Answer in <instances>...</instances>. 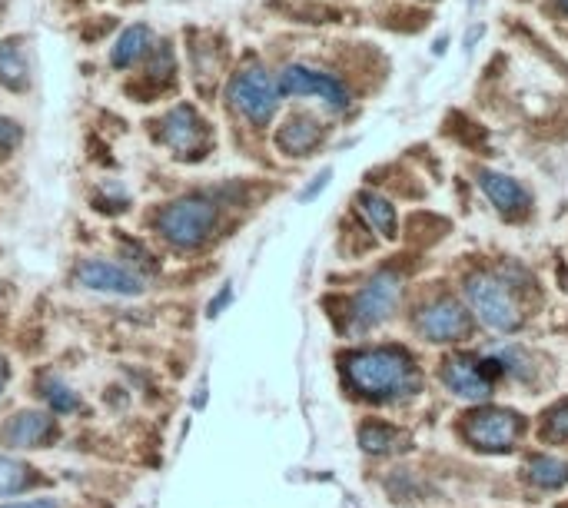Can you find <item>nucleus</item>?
Returning a JSON list of instances; mask_svg holds the SVG:
<instances>
[{
	"label": "nucleus",
	"mask_w": 568,
	"mask_h": 508,
	"mask_svg": "<svg viewBox=\"0 0 568 508\" xmlns=\"http://www.w3.org/2000/svg\"><path fill=\"white\" fill-rule=\"evenodd\" d=\"M346 379L359 396L366 399H389L396 392H406L412 382V359L399 346L359 349L346 356Z\"/></svg>",
	"instance_id": "1"
},
{
	"label": "nucleus",
	"mask_w": 568,
	"mask_h": 508,
	"mask_svg": "<svg viewBox=\"0 0 568 508\" xmlns=\"http://www.w3.org/2000/svg\"><path fill=\"white\" fill-rule=\"evenodd\" d=\"M216 230V203L206 196H183L157 216V233L173 250H196Z\"/></svg>",
	"instance_id": "2"
},
{
	"label": "nucleus",
	"mask_w": 568,
	"mask_h": 508,
	"mask_svg": "<svg viewBox=\"0 0 568 508\" xmlns=\"http://www.w3.org/2000/svg\"><path fill=\"white\" fill-rule=\"evenodd\" d=\"M226 97H230V107L236 113H243L256 127H266L273 120L276 107H280V84L273 80L270 70L246 67L240 74H233Z\"/></svg>",
	"instance_id": "3"
},
{
	"label": "nucleus",
	"mask_w": 568,
	"mask_h": 508,
	"mask_svg": "<svg viewBox=\"0 0 568 508\" xmlns=\"http://www.w3.org/2000/svg\"><path fill=\"white\" fill-rule=\"evenodd\" d=\"M466 296L482 323L495 329V333H512V329H519L522 313L519 306L512 303V293L502 279H495L492 273H472L466 279Z\"/></svg>",
	"instance_id": "4"
},
{
	"label": "nucleus",
	"mask_w": 568,
	"mask_h": 508,
	"mask_svg": "<svg viewBox=\"0 0 568 508\" xmlns=\"http://www.w3.org/2000/svg\"><path fill=\"white\" fill-rule=\"evenodd\" d=\"M160 143L170 147L180 160H200L213 143L210 123L187 103L173 107L167 117L160 120Z\"/></svg>",
	"instance_id": "5"
},
{
	"label": "nucleus",
	"mask_w": 568,
	"mask_h": 508,
	"mask_svg": "<svg viewBox=\"0 0 568 508\" xmlns=\"http://www.w3.org/2000/svg\"><path fill=\"white\" fill-rule=\"evenodd\" d=\"M399 296H402V276L392 273V269H382V273H376L356 293L353 306H349V323H353V329H359V333L379 326L382 319H389V313L396 309Z\"/></svg>",
	"instance_id": "6"
},
{
	"label": "nucleus",
	"mask_w": 568,
	"mask_h": 508,
	"mask_svg": "<svg viewBox=\"0 0 568 508\" xmlns=\"http://www.w3.org/2000/svg\"><path fill=\"white\" fill-rule=\"evenodd\" d=\"M280 93L286 97H319L329 110L343 113L349 110V90L343 80H336L326 70L306 67V64H289L280 74Z\"/></svg>",
	"instance_id": "7"
},
{
	"label": "nucleus",
	"mask_w": 568,
	"mask_h": 508,
	"mask_svg": "<svg viewBox=\"0 0 568 508\" xmlns=\"http://www.w3.org/2000/svg\"><path fill=\"white\" fill-rule=\"evenodd\" d=\"M519 435L522 422L509 409H482L466 422V439L482 452H509Z\"/></svg>",
	"instance_id": "8"
},
{
	"label": "nucleus",
	"mask_w": 568,
	"mask_h": 508,
	"mask_svg": "<svg viewBox=\"0 0 568 508\" xmlns=\"http://www.w3.org/2000/svg\"><path fill=\"white\" fill-rule=\"evenodd\" d=\"M77 283L94 289V293H110V296H140L147 289L137 269L120 266L113 259H87V263H80Z\"/></svg>",
	"instance_id": "9"
},
{
	"label": "nucleus",
	"mask_w": 568,
	"mask_h": 508,
	"mask_svg": "<svg viewBox=\"0 0 568 508\" xmlns=\"http://www.w3.org/2000/svg\"><path fill=\"white\" fill-rule=\"evenodd\" d=\"M416 329L429 342H456L469 333V316L456 299L442 296V299H432L429 306L419 309Z\"/></svg>",
	"instance_id": "10"
},
{
	"label": "nucleus",
	"mask_w": 568,
	"mask_h": 508,
	"mask_svg": "<svg viewBox=\"0 0 568 508\" xmlns=\"http://www.w3.org/2000/svg\"><path fill=\"white\" fill-rule=\"evenodd\" d=\"M57 439V422L50 412L40 409H24L17 416H10L7 425L0 429V442L7 449H47Z\"/></svg>",
	"instance_id": "11"
},
{
	"label": "nucleus",
	"mask_w": 568,
	"mask_h": 508,
	"mask_svg": "<svg viewBox=\"0 0 568 508\" xmlns=\"http://www.w3.org/2000/svg\"><path fill=\"white\" fill-rule=\"evenodd\" d=\"M442 382L449 386V392H456V396L469 399V402L489 399V392H492V382H489V376H485V369L475 359H466V356H456L442 366Z\"/></svg>",
	"instance_id": "12"
},
{
	"label": "nucleus",
	"mask_w": 568,
	"mask_h": 508,
	"mask_svg": "<svg viewBox=\"0 0 568 508\" xmlns=\"http://www.w3.org/2000/svg\"><path fill=\"white\" fill-rule=\"evenodd\" d=\"M323 123L316 117H309V113H296V117H289L280 133H276V147H280L286 157H309L319 143H323Z\"/></svg>",
	"instance_id": "13"
},
{
	"label": "nucleus",
	"mask_w": 568,
	"mask_h": 508,
	"mask_svg": "<svg viewBox=\"0 0 568 508\" xmlns=\"http://www.w3.org/2000/svg\"><path fill=\"white\" fill-rule=\"evenodd\" d=\"M479 186L482 193L489 196L492 206L505 216H519L529 210V193H525V186L519 180H512V176L505 173H495V170H482L479 173Z\"/></svg>",
	"instance_id": "14"
},
{
	"label": "nucleus",
	"mask_w": 568,
	"mask_h": 508,
	"mask_svg": "<svg viewBox=\"0 0 568 508\" xmlns=\"http://www.w3.org/2000/svg\"><path fill=\"white\" fill-rule=\"evenodd\" d=\"M30 84V70H27V57L24 47H20L17 37L0 40V87L24 93Z\"/></svg>",
	"instance_id": "15"
},
{
	"label": "nucleus",
	"mask_w": 568,
	"mask_h": 508,
	"mask_svg": "<svg viewBox=\"0 0 568 508\" xmlns=\"http://www.w3.org/2000/svg\"><path fill=\"white\" fill-rule=\"evenodd\" d=\"M150 50V30L137 24V27H130V30H123L120 40H117V47L110 50V64L113 67H133L137 60L147 54Z\"/></svg>",
	"instance_id": "16"
},
{
	"label": "nucleus",
	"mask_w": 568,
	"mask_h": 508,
	"mask_svg": "<svg viewBox=\"0 0 568 508\" xmlns=\"http://www.w3.org/2000/svg\"><path fill=\"white\" fill-rule=\"evenodd\" d=\"M40 396H44L50 416H70L80 409V392H74L60 376H44L40 379Z\"/></svg>",
	"instance_id": "17"
},
{
	"label": "nucleus",
	"mask_w": 568,
	"mask_h": 508,
	"mask_svg": "<svg viewBox=\"0 0 568 508\" xmlns=\"http://www.w3.org/2000/svg\"><path fill=\"white\" fill-rule=\"evenodd\" d=\"M356 206L363 210V216L369 223H373V230L379 236H386V240H392L396 236V210L382 200L379 193H359L356 196Z\"/></svg>",
	"instance_id": "18"
},
{
	"label": "nucleus",
	"mask_w": 568,
	"mask_h": 508,
	"mask_svg": "<svg viewBox=\"0 0 568 508\" xmlns=\"http://www.w3.org/2000/svg\"><path fill=\"white\" fill-rule=\"evenodd\" d=\"M525 472H529V479L539 485V489H562L568 482V462L555 459V455H532Z\"/></svg>",
	"instance_id": "19"
},
{
	"label": "nucleus",
	"mask_w": 568,
	"mask_h": 508,
	"mask_svg": "<svg viewBox=\"0 0 568 508\" xmlns=\"http://www.w3.org/2000/svg\"><path fill=\"white\" fill-rule=\"evenodd\" d=\"M402 442V435L392 429V425H382V422H366L359 429V445L369 452V455H386V452H396Z\"/></svg>",
	"instance_id": "20"
},
{
	"label": "nucleus",
	"mask_w": 568,
	"mask_h": 508,
	"mask_svg": "<svg viewBox=\"0 0 568 508\" xmlns=\"http://www.w3.org/2000/svg\"><path fill=\"white\" fill-rule=\"evenodd\" d=\"M30 472L34 469H27L24 462L10 459V455H0V499H4V495L24 492L30 482Z\"/></svg>",
	"instance_id": "21"
},
{
	"label": "nucleus",
	"mask_w": 568,
	"mask_h": 508,
	"mask_svg": "<svg viewBox=\"0 0 568 508\" xmlns=\"http://www.w3.org/2000/svg\"><path fill=\"white\" fill-rule=\"evenodd\" d=\"M542 439H549V442H568V399L555 402V406L545 412Z\"/></svg>",
	"instance_id": "22"
},
{
	"label": "nucleus",
	"mask_w": 568,
	"mask_h": 508,
	"mask_svg": "<svg viewBox=\"0 0 568 508\" xmlns=\"http://www.w3.org/2000/svg\"><path fill=\"white\" fill-rule=\"evenodd\" d=\"M173 50L167 47V44H160L157 50H153V64H150V70H147V80L153 87H167L170 80H173Z\"/></svg>",
	"instance_id": "23"
},
{
	"label": "nucleus",
	"mask_w": 568,
	"mask_h": 508,
	"mask_svg": "<svg viewBox=\"0 0 568 508\" xmlns=\"http://www.w3.org/2000/svg\"><path fill=\"white\" fill-rule=\"evenodd\" d=\"M24 140V130H20L17 120L0 117V157H7L10 150H17V143Z\"/></svg>",
	"instance_id": "24"
},
{
	"label": "nucleus",
	"mask_w": 568,
	"mask_h": 508,
	"mask_svg": "<svg viewBox=\"0 0 568 508\" xmlns=\"http://www.w3.org/2000/svg\"><path fill=\"white\" fill-rule=\"evenodd\" d=\"M230 303H233V286L226 283V286L220 289V293H216V296L210 299V306H206V316H210V319H216V316H220L223 309L230 306Z\"/></svg>",
	"instance_id": "25"
},
{
	"label": "nucleus",
	"mask_w": 568,
	"mask_h": 508,
	"mask_svg": "<svg viewBox=\"0 0 568 508\" xmlns=\"http://www.w3.org/2000/svg\"><path fill=\"white\" fill-rule=\"evenodd\" d=\"M329 176H333V170H323V173H319L316 180H313V186H309V190H303V193H299V200H306V203H309V200H316V196L326 190Z\"/></svg>",
	"instance_id": "26"
},
{
	"label": "nucleus",
	"mask_w": 568,
	"mask_h": 508,
	"mask_svg": "<svg viewBox=\"0 0 568 508\" xmlns=\"http://www.w3.org/2000/svg\"><path fill=\"white\" fill-rule=\"evenodd\" d=\"M0 508H64L57 499H20V502H10V505H0Z\"/></svg>",
	"instance_id": "27"
},
{
	"label": "nucleus",
	"mask_w": 568,
	"mask_h": 508,
	"mask_svg": "<svg viewBox=\"0 0 568 508\" xmlns=\"http://www.w3.org/2000/svg\"><path fill=\"white\" fill-rule=\"evenodd\" d=\"M479 37H482V27H472L469 34H466V47L472 50V47H475V40H479Z\"/></svg>",
	"instance_id": "28"
},
{
	"label": "nucleus",
	"mask_w": 568,
	"mask_h": 508,
	"mask_svg": "<svg viewBox=\"0 0 568 508\" xmlns=\"http://www.w3.org/2000/svg\"><path fill=\"white\" fill-rule=\"evenodd\" d=\"M4 386H7V359L0 356V392H4Z\"/></svg>",
	"instance_id": "29"
},
{
	"label": "nucleus",
	"mask_w": 568,
	"mask_h": 508,
	"mask_svg": "<svg viewBox=\"0 0 568 508\" xmlns=\"http://www.w3.org/2000/svg\"><path fill=\"white\" fill-rule=\"evenodd\" d=\"M559 7H562V14H568V0H559Z\"/></svg>",
	"instance_id": "30"
}]
</instances>
